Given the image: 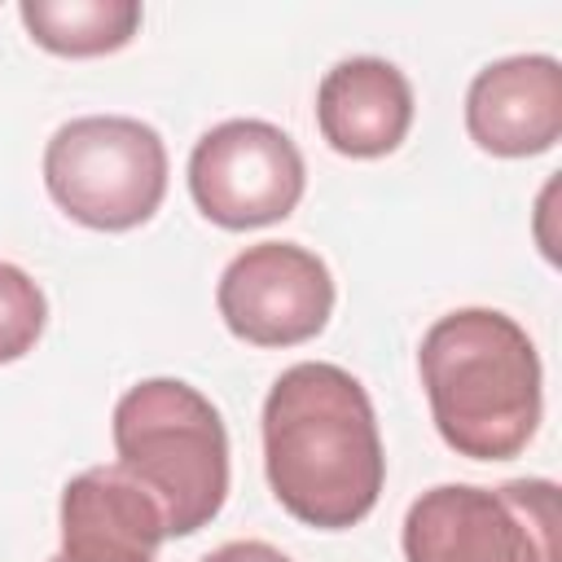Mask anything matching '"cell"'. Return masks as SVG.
<instances>
[{"mask_svg":"<svg viewBox=\"0 0 562 562\" xmlns=\"http://www.w3.org/2000/svg\"><path fill=\"white\" fill-rule=\"evenodd\" d=\"M263 474L277 505L316 531L369 518L386 457L360 378L329 360L290 364L263 400Z\"/></svg>","mask_w":562,"mask_h":562,"instance_id":"6da1fadb","label":"cell"},{"mask_svg":"<svg viewBox=\"0 0 562 562\" xmlns=\"http://www.w3.org/2000/svg\"><path fill=\"white\" fill-rule=\"evenodd\" d=\"M417 373L439 439L470 461L518 457L544 408L540 356L527 329L496 307L439 316L417 347Z\"/></svg>","mask_w":562,"mask_h":562,"instance_id":"7a4b0ae2","label":"cell"},{"mask_svg":"<svg viewBox=\"0 0 562 562\" xmlns=\"http://www.w3.org/2000/svg\"><path fill=\"white\" fill-rule=\"evenodd\" d=\"M119 465L158 501L167 536L202 531L228 501V430L180 378H145L114 404Z\"/></svg>","mask_w":562,"mask_h":562,"instance_id":"3957f363","label":"cell"},{"mask_svg":"<svg viewBox=\"0 0 562 562\" xmlns=\"http://www.w3.org/2000/svg\"><path fill=\"white\" fill-rule=\"evenodd\" d=\"M44 189L83 228L127 233L167 198V145L127 114H83L44 145Z\"/></svg>","mask_w":562,"mask_h":562,"instance_id":"277c9868","label":"cell"},{"mask_svg":"<svg viewBox=\"0 0 562 562\" xmlns=\"http://www.w3.org/2000/svg\"><path fill=\"white\" fill-rule=\"evenodd\" d=\"M404 562H562L558 483H439L404 514Z\"/></svg>","mask_w":562,"mask_h":562,"instance_id":"5b68a950","label":"cell"},{"mask_svg":"<svg viewBox=\"0 0 562 562\" xmlns=\"http://www.w3.org/2000/svg\"><path fill=\"white\" fill-rule=\"evenodd\" d=\"M307 171L299 145L263 119H228L198 136L189 154V193L220 228H263L303 198Z\"/></svg>","mask_w":562,"mask_h":562,"instance_id":"8992f818","label":"cell"},{"mask_svg":"<svg viewBox=\"0 0 562 562\" xmlns=\"http://www.w3.org/2000/svg\"><path fill=\"white\" fill-rule=\"evenodd\" d=\"M215 307L228 334L250 347H299L329 325L334 277L307 246L259 241L228 259Z\"/></svg>","mask_w":562,"mask_h":562,"instance_id":"52a82bcc","label":"cell"},{"mask_svg":"<svg viewBox=\"0 0 562 562\" xmlns=\"http://www.w3.org/2000/svg\"><path fill=\"white\" fill-rule=\"evenodd\" d=\"M465 132L483 154L531 158L562 136V66L549 53H518L483 66L465 92Z\"/></svg>","mask_w":562,"mask_h":562,"instance_id":"ba28073f","label":"cell"},{"mask_svg":"<svg viewBox=\"0 0 562 562\" xmlns=\"http://www.w3.org/2000/svg\"><path fill=\"white\" fill-rule=\"evenodd\" d=\"M167 540L158 501L114 461L75 474L61 487L66 562H154Z\"/></svg>","mask_w":562,"mask_h":562,"instance_id":"9c48e42d","label":"cell"},{"mask_svg":"<svg viewBox=\"0 0 562 562\" xmlns=\"http://www.w3.org/2000/svg\"><path fill=\"white\" fill-rule=\"evenodd\" d=\"M316 127L342 158H382L413 127V83L386 57H342L316 88Z\"/></svg>","mask_w":562,"mask_h":562,"instance_id":"30bf717a","label":"cell"},{"mask_svg":"<svg viewBox=\"0 0 562 562\" xmlns=\"http://www.w3.org/2000/svg\"><path fill=\"white\" fill-rule=\"evenodd\" d=\"M18 18L57 57H105L132 44L145 13L136 0H22Z\"/></svg>","mask_w":562,"mask_h":562,"instance_id":"8fae6325","label":"cell"},{"mask_svg":"<svg viewBox=\"0 0 562 562\" xmlns=\"http://www.w3.org/2000/svg\"><path fill=\"white\" fill-rule=\"evenodd\" d=\"M44 321H48V303L35 277L0 259V364L22 360L40 342Z\"/></svg>","mask_w":562,"mask_h":562,"instance_id":"7c38bea8","label":"cell"},{"mask_svg":"<svg viewBox=\"0 0 562 562\" xmlns=\"http://www.w3.org/2000/svg\"><path fill=\"white\" fill-rule=\"evenodd\" d=\"M202 562H290V558L268 540H228V544L211 549Z\"/></svg>","mask_w":562,"mask_h":562,"instance_id":"4fadbf2b","label":"cell"},{"mask_svg":"<svg viewBox=\"0 0 562 562\" xmlns=\"http://www.w3.org/2000/svg\"><path fill=\"white\" fill-rule=\"evenodd\" d=\"M48 562H66V558H61V553H53V558H48Z\"/></svg>","mask_w":562,"mask_h":562,"instance_id":"5bb4252c","label":"cell"}]
</instances>
